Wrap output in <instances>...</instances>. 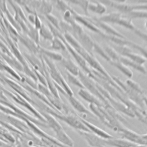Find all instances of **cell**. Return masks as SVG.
I'll return each instance as SVG.
<instances>
[{"label": "cell", "instance_id": "cell-1", "mask_svg": "<svg viewBox=\"0 0 147 147\" xmlns=\"http://www.w3.org/2000/svg\"><path fill=\"white\" fill-rule=\"evenodd\" d=\"M44 59L48 66V70L49 71V75L52 79L55 81L57 84L60 86L68 96H73L74 92L71 88L69 87L67 82L63 78L61 73L59 72L58 69L52 61L47 57L44 56Z\"/></svg>", "mask_w": 147, "mask_h": 147}, {"label": "cell", "instance_id": "cell-2", "mask_svg": "<svg viewBox=\"0 0 147 147\" xmlns=\"http://www.w3.org/2000/svg\"><path fill=\"white\" fill-rule=\"evenodd\" d=\"M72 27V32L71 34L78 40L82 47L88 52L92 54L93 47L95 42L83 29V28L79 24L76 23Z\"/></svg>", "mask_w": 147, "mask_h": 147}, {"label": "cell", "instance_id": "cell-3", "mask_svg": "<svg viewBox=\"0 0 147 147\" xmlns=\"http://www.w3.org/2000/svg\"><path fill=\"white\" fill-rule=\"evenodd\" d=\"M78 76H79V79L84 87V88L98 98L103 103L104 107L111 105L109 101L105 98L98 90L96 86V82L95 81H94L92 78L88 77L87 75L84 74V73L80 69Z\"/></svg>", "mask_w": 147, "mask_h": 147}, {"label": "cell", "instance_id": "cell-4", "mask_svg": "<svg viewBox=\"0 0 147 147\" xmlns=\"http://www.w3.org/2000/svg\"><path fill=\"white\" fill-rule=\"evenodd\" d=\"M49 113L52 114L53 116H55V117L64 121L71 127L79 130V131L90 132V130L80 120L79 117H76L75 115L69 113L65 115L59 114L53 111H49Z\"/></svg>", "mask_w": 147, "mask_h": 147}, {"label": "cell", "instance_id": "cell-5", "mask_svg": "<svg viewBox=\"0 0 147 147\" xmlns=\"http://www.w3.org/2000/svg\"><path fill=\"white\" fill-rule=\"evenodd\" d=\"M72 13L75 18V20L77 23L79 24H80L86 27L87 29L90 30L92 32L96 33L102 37H103L105 34L101 30H100L93 22L91 20V18H88V17L80 15L78 13H76L74 10H72Z\"/></svg>", "mask_w": 147, "mask_h": 147}, {"label": "cell", "instance_id": "cell-6", "mask_svg": "<svg viewBox=\"0 0 147 147\" xmlns=\"http://www.w3.org/2000/svg\"><path fill=\"white\" fill-rule=\"evenodd\" d=\"M91 20L92 21V22L106 34L112 36H116L120 38L126 39V38L123 34H122L115 29H114L111 26H110L109 24L99 21L97 20L95 17L91 18Z\"/></svg>", "mask_w": 147, "mask_h": 147}, {"label": "cell", "instance_id": "cell-7", "mask_svg": "<svg viewBox=\"0 0 147 147\" xmlns=\"http://www.w3.org/2000/svg\"><path fill=\"white\" fill-rule=\"evenodd\" d=\"M104 5H107L109 6L114 7L118 10L119 13L122 14H126L133 10V5L125 3V1H100Z\"/></svg>", "mask_w": 147, "mask_h": 147}, {"label": "cell", "instance_id": "cell-8", "mask_svg": "<svg viewBox=\"0 0 147 147\" xmlns=\"http://www.w3.org/2000/svg\"><path fill=\"white\" fill-rule=\"evenodd\" d=\"M20 42L24 44L30 52L34 54L39 53L40 47L26 34L18 35V37Z\"/></svg>", "mask_w": 147, "mask_h": 147}, {"label": "cell", "instance_id": "cell-9", "mask_svg": "<svg viewBox=\"0 0 147 147\" xmlns=\"http://www.w3.org/2000/svg\"><path fill=\"white\" fill-rule=\"evenodd\" d=\"M78 95L86 101L90 103V104H94L98 106L104 107L103 103L95 95L85 88H80L78 91Z\"/></svg>", "mask_w": 147, "mask_h": 147}, {"label": "cell", "instance_id": "cell-10", "mask_svg": "<svg viewBox=\"0 0 147 147\" xmlns=\"http://www.w3.org/2000/svg\"><path fill=\"white\" fill-rule=\"evenodd\" d=\"M79 119L82 121V122L90 130V131L94 132L96 136H98L102 138H103L107 139V140L111 139V138H113V137L112 136H111L110 134H108L107 133H106L104 130H102L101 129L95 125H94L93 124L90 123L89 122L85 120L84 119H83L80 117H79Z\"/></svg>", "mask_w": 147, "mask_h": 147}, {"label": "cell", "instance_id": "cell-11", "mask_svg": "<svg viewBox=\"0 0 147 147\" xmlns=\"http://www.w3.org/2000/svg\"><path fill=\"white\" fill-rule=\"evenodd\" d=\"M61 62L68 72L76 76L79 75L80 69L72 59L69 58H63Z\"/></svg>", "mask_w": 147, "mask_h": 147}, {"label": "cell", "instance_id": "cell-12", "mask_svg": "<svg viewBox=\"0 0 147 147\" xmlns=\"http://www.w3.org/2000/svg\"><path fill=\"white\" fill-rule=\"evenodd\" d=\"M122 17V14L119 12H111L103 15L100 17H95L97 20L105 22L117 24Z\"/></svg>", "mask_w": 147, "mask_h": 147}, {"label": "cell", "instance_id": "cell-13", "mask_svg": "<svg viewBox=\"0 0 147 147\" xmlns=\"http://www.w3.org/2000/svg\"><path fill=\"white\" fill-rule=\"evenodd\" d=\"M68 101L72 107L78 112L85 114H92L91 112L79 101L76 98L73 96H67Z\"/></svg>", "mask_w": 147, "mask_h": 147}, {"label": "cell", "instance_id": "cell-14", "mask_svg": "<svg viewBox=\"0 0 147 147\" xmlns=\"http://www.w3.org/2000/svg\"><path fill=\"white\" fill-rule=\"evenodd\" d=\"M119 61L121 62L124 65H125L126 66H127V67L132 68L133 69L143 74H146L147 72L146 69L143 65L138 64L133 61L132 60L129 59L127 57L120 56Z\"/></svg>", "mask_w": 147, "mask_h": 147}, {"label": "cell", "instance_id": "cell-15", "mask_svg": "<svg viewBox=\"0 0 147 147\" xmlns=\"http://www.w3.org/2000/svg\"><path fill=\"white\" fill-rule=\"evenodd\" d=\"M42 115L45 119V122L48 123L49 126L54 130L55 133L63 129L61 125L52 114L44 113L42 114Z\"/></svg>", "mask_w": 147, "mask_h": 147}, {"label": "cell", "instance_id": "cell-16", "mask_svg": "<svg viewBox=\"0 0 147 147\" xmlns=\"http://www.w3.org/2000/svg\"><path fill=\"white\" fill-rule=\"evenodd\" d=\"M88 10L96 14L102 15L106 11V7L100 1H90Z\"/></svg>", "mask_w": 147, "mask_h": 147}, {"label": "cell", "instance_id": "cell-17", "mask_svg": "<svg viewBox=\"0 0 147 147\" xmlns=\"http://www.w3.org/2000/svg\"><path fill=\"white\" fill-rule=\"evenodd\" d=\"M39 53H40L44 56L47 57L48 59H49L51 60L61 61L63 59V56L60 53L56 52V51H52V50H49L47 49L42 48L41 47L39 50Z\"/></svg>", "mask_w": 147, "mask_h": 147}, {"label": "cell", "instance_id": "cell-18", "mask_svg": "<svg viewBox=\"0 0 147 147\" xmlns=\"http://www.w3.org/2000/svg\"><path fill=\"white\" fill-rule=\"evenodd\" d=\"M105 142H106L107 144L110 145H113L115 147H131L135 145L133 143L127 140H121V139H114L113 138L105 140Z\"/></svg>", "mask_w": 147, "mask_h": 147}, {"label": "cell", "instance_id": "cell-19", "mask_svg": "<svg viewBox=\"0 0 147 147\" xmlns=\"http://www.w3.org/2000/svg\"><path fill=\"white\" fill-rule=\"evenodd\" d=\"M123 17L132 20L133 19H147V11L141 10H134L126 14H122Z\"/></svg>", "mask_w": 147, "mask_h": 147}, {"label": "cell", "instance_id": "cell-20", "mask_svg": "<svg viewBox=\"0 0 147 147\" xmlns=\"http://www.w3.org/2000/svg\"><path fill=\"white\" fill-rule=\"evenodd\" d=\"M110 63L117 68L119 71H121L123 75H125L126 76H127L129 79H130L133 76V72L131 71V69L122 64L121 62L119 61H110Z\"/></svg>", "mask_w": 147, "mask_h": 147}, {"label": "cell", "instance_id": "cell-21", "mask_svg": "<svg viewBox=\"0 0 147 147\" xmlns=\"http://www.w3.org/2000/svg\"><path fill=\"white\" fill-rule=\"evenodd\" d=\"M49 48L53 51H65L67 50L65 45L63 41L59 38L54 37L53 40L51 41V44Z\"/></svg>", "mask_w": 147, "mask_h": 147}, {"label": "cell", "instance_id": "cell-22", "mask_svg": "<svg viewBox=\"0 0 147 147\" xmlns=\"http://www.w3.org/2000/svg\"><path fill=\"white\" fill-rule=\"evenodd\" d=\"M25 56L28 60L29 61V63L33 65L34 69H35L36 71L37 70L40 72H42L41 70L44 71V67H42V63H41L40 60L38 59L34 55L25 53Z\"/></svg>", "mask_w": 147, "mask_h": 147}, {"label": "cell", "instance_id": "cell-23", "mask_svg": "<svg viewBox=\"0 0 147 147\" xmlns=\"http://www.w3.org/2000/svg\"><path fill=\"white\" fill-rule=\"evenodd\" d=\"M53 9V5L49 2L47 1H41V4L38 9L39 13L45 16L51 14Z\"/></svg>", "mask_w": 147, "mask_h": 147}, {"label": "cell", "instance_id": "cell-24", "mask_svg": "<svg viewBox=\"0 0 147 147\" xmlns=\"http://www.w3.org/2000/svg\"><path fill=\"white\" fill-rule=\"evenodd\" d=\"M40 37H42L45 40L52 41L53 38V35L48 26H47L44 24H42L41 28L38 29Z\"/></svg>", "mask_w": 147, "mask_h": 147}, {"label": "cell", "instance_id": "cell-25", "mask_svg": "<svg viewBox=\"0 0 147 147\" xmlns=\"http://www.w3.org/2000/svg\"><path fill=\"white\" fill-rule=\"evenodd\" d=\"M107 56L110 59V61H119L120 55L115 51V50L109 45H106L103 48Z\"/></svg>", "mask_w": 147, "mask_h": 147}, {"label": "cell", "instance_id": "cell-26", "mask_svg": "<svg viewBox=\"0 0 147 147\" xmlns=\"http://www.w3.org/2000/svg\"><path fill=\"white\" fill-rule=\"evenodd\" d=\"M57 139L60 141L61 142L69 145L70 146H73V141L70 138V137L65 133L63 129L55 133Z\"/></svg>", "mask_w": 147, "mask_h": 147}, {"label": "cell", "instance_id": "cell-27", "mask_svg": "<svg viewBox=\"0 0 147 147\" xmlns=\"http://www.w3.org/2000/svg\"><path fill=\"white\" fill-rule=\"evenodd\" d=\"M26 34L37 44L39 43L40 36L38 33V30L36 29L33 26L30 25L28 26V30Z\"/></svg>", "mask_w": 147, "mask_h": 147}, {"label": "cell", "instance_id": "cell-28", "mask_svg": "<svg viewBox=\"0 0 147 147\" xmlns=\"http://www.w3.org/2000/svg\"><path fill=\"white\" fill-rule=\"evenodd\" d=\"M125 57L140 65H143L146 61V60L142 56L135 53L133 52L128 53L125 55Z\"/></svg>", "mask_w": 147, "mask_h": 147}, {"label": "cell", "instance_id": "cell-29", "mask_svg": "<svg viewBox=\"0 0 147 147\" xmlns=\"http://www.w3.org/2000/svg\"><path fill=\"white\" fill-rule=\"evenodd\" d=\"M72 10L73 9L72 8L69 10H67V11L63 13V16L64 21L68 23L72 26H74L76 23L72 13Z\"/></svg>", "mask_w": 147, "mask_h": 147}, {"label": "cell", "instance_id": "cell-30", "mask_svg": "<svg viewBox=\"0 0 147 147\" xmlns=\"http://www.w3.org/2000/svg\"><path fill=\"white\" fill-rule=\"evenodd\" d=\"M125 84L132 90H133L134 91L137 92L138 94H140V95H142L144 94V91L142 89V88L141 87V86L139 85V84H138L137 82H134V80H131V79H128L126 80Z\"/></svg>", "mask_w": 147, "mask_h": 147}, {"label": "cell", "instance_id": "cell-31", "mask_svg": "<svg viewBox=\"0 0 147 147\" xmlns=\"http://www.w3.org/2000/svg\"><path fill=\"white\" fill-rule=\"evenodd\" d=\"M69 2L73 3L75 5L78 6L79 7H81L83 11H84V13L85 14V16L86 17L88 16V4L90 1H83V0H74L69 1Z\"/></svg>", "mask_w": 147, "mask_h": 147}, {"label": "cell", "instance_id": "cell-32", "mask_svg": "<svg viewBox=\"0 0 147 147\" xmlns=\"http://www.w3.org/2000/svg\"><path fill=\"white\" fill-rule=\"evenodd\" d=\"M117 25L121 26L125 28H126L130 30H134L136 28L134 25V24L132 23L131 20L123 17L122 15L121 19L118 21Z\"/></svg>", "mask_w": 147, "mask_h": 147}, {"label": "cell", "instance_id": "cell-33", "mask_svg": "<svg viewBox=\"0 0 147 147\" xmlns=\"http://www.w3.org/2000/svg\"><path fill=\"white\" fill-rule=\"evenodd\" d=\"M67 79H68V82L70 83H71L72 84H73L75 86H77L80 89V88H84V87L83 86V85L82 83L79 78H78L76 76L73 75H72V74H71L69 72H67Z\"/></svg>", "mask_w": 147, "mask_h": 147}, {"label": "cell", "instance_id": "cell-34", "mask_svg": "<svg viewBox=\"0 0 147 147\" xmlns=\"http://www.w3.org/2000/svg\"><path fill=\"white\" fill-rule=\"evenodd\" d=\"M113 48L119 54V55H121V56L123 57H125L128 53L132 52L129 47L127 45H116Z\"/></svg>", "mask_w": 147, "mask_h": 147}, {"label": "cell", "instance_id": "cell-35", "mask_svg": "<svg viewBox=\"0 0 147 147\" xmlns=\"http://www.w3.org/2000/svg\"><path fill=\"white\" fill-rule=\"evenodd\" d=\"M93 51L95 52L96 53H98V55H99L102 57H103V59H105L106 61L110 62V59L108 57V56H107L106 52L104 51L103 48H102L100 45H99L98 43H96V42H95L94 45V47H93Z\"/></svg>", "mask_w": 147, "mask_h": 147}, {"label": "cell", "instance_id": "cell-36", "mask_svg": "<svg viewBox=\"0 0 147 147\" xmlns=\"http://www.w3.org/2000/svg\"><path fill=\"white\" fill-rule=\"evenodd\" d=\"M45 17H46L47 19L48 20L49 24H50L53 27L56 28L59 30H60V28H59L60 21L58 20V18L56 16H55L54 15H53L52 14H49L46 16Z\"/></svg>", "mask_w": 147, "mask_h": 147}, {"label": "cell", "instance_id": "cell-37", "mask_svg": "<svg viewBox=\"0 0 147 147\" xmlns=\"http://www.w3.org/2000/svg\"><path fill=\"white\" fill-rule=\"evenodd\" d=\"M129 46H131V47L134 48V49H137L141 54V56H142L146 60H147V48L145 47H144L139 44H137L136 43H134L132 41L130 42V44Z\"/></svg>", "mask_w": 147, "mask_h": 147}, {"label": "cell", "instance_id": "cell-38", "mask_svg": "<svg viewBox=\"0 0 147 147\" xmlns=\"http://www.w3.org/2000/svg\"><path fill=\"white\" fill-rule=\"evenodd\" d=\"M56 8L61 12H65L67 10L71 9L68 2L64 1H56Z\"/></svg>", "mask_w": 147, "mask_h": 147}, {"label": "cell", "instance_id": "cell-39", "mask_svg": "<svg viewBox=\"0 0 147 147\" xmlns=\"http://www.w3.org/2000/svg\"><path fill=\"white\" fill-rule=\"evenodd\" d=\"M134 32L136 35L139 36L140 38H141L142 40L147 42V33H144L143 31L136 28L134 30Z\"/></svg>", "mask_w": 147, "mask_h": 147}, {"label": "cell", "instance_id": "cell-40", "mask_svg": "<svg viewBox=\"0 0 147 147\" xmlns=\"http://www.w3.org/2000/svg\"><path fill=\"white\" fill-rule=\"evenodd\" d=\"M142 99H143V101H144V105H146V106L147 107V96L142 95Z\"/></svg>", "mask_w": 147, "mask_h": 147}, {"label": "cell", "instance_id": "cell-41", "mask_svg": "<svg viewBox=\"0 0 147 147\" xmlns=\"http://www.w3.org/2000/svg\"><path fill=\"white\" fill-rule=\"evenodd\" d=\"M145 122H147V114H145Z\"/></svg>", "mask_w": 147, "mask_h": 147}, {"label": "cell", "instance_id": "cell-42", "mask_svg": "<svg viewBox=\"0 0 147 147\" xmlns=\"http://www.w3.org/2000/svg\"><path fill=\"white\" fill-rule=\"evenodd\" d=\"M145 26L146 28L147 29V19H146V22H145Z\"/></svg>", "mask_w": 147, "mask_h": 147}]
</instances>
